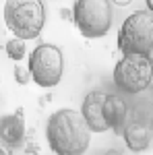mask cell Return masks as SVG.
<instances>
[{"label":"cell","instance_id":"6da1fadb","mask_svg":"<svg viewBox=\"0 0 153 155\" xmlns=\"http://www.w3.org/2000/svg\"><path fill=\"white\" fill-rule=\"evenodd\" d=\"M89 132L91 128L83 118L81 112L75 110H58L48 120V145L58 155H79L89 147Z\"/></svg>","mask_w":153,"mask_h":155},{"label":"cell","instance_id":"7a4b0ae2","mask_svg":"<svg viewBox=\"0 0 153 155\" xmlns=\"http://www.w3.org/2000/svg\"><path fill=\"white\" fill-rule=\"evenodd\" d=\"M4 23L21 39H33L46 23V8L42 0H6Z\"/></svg>","mask_w":153,"mask_h":155},{"label":"cell","instance_id":"3957f363","mask_svg":"<svg viewBox=\"0 0 153 155\" xmlns=\"http://www.w3.org/2000/svg\"><path fill=\"white\" fill-rule=\"evenodd\" d=\"M118 50L122 54H141L153 60V12L137 11L124 19L118 31Z\"/></svg>","mask_w":153,"mask_h":155},{"label":"cell","instance_id":"277c9868","mask_svg":"<svg viewBox=\"0 0 153 155\" xmlns=\"http://www.w3.org/2000/svg\"><path fill=\"white\" fill-rule=\"evenodd\" d=\"M112 17L110 0H77L72 6V21L87 39L106 35L112 27Z\"/></svg>","mask_w":153,"mask_h":155},{"label":"cell","instance_id":"5b68a950","mask_svg":"<svg viewBox=\"0 0 153 155\" xmlns=\"http://www.w3.org/2000/svg\"><path fill=\"white\" fill-rule=\"evenodd\" d=\"M153 81V60L141 54H124L114 68V83L120 91L137 95Z\"/></svg>","mask_w":153,"mask_h":155},{"label":"cell","instance_id":"8992f818","mask_svg":"<svg viewBox=\"0 0 153 155\" xmlns=\"http://www.w3.org/2000/svg\"><path fill=\"white\" fill-rule=\"evenodd\" d=\"M62 71H64V58H62L60 48L52 44H39L31 52L29 72H31V79L39 87H44V89L56 87L62 79Z\"/></svg>","mask_w":153,"mask_h":155},{"label":"cell","instance_id":"52a82bcc","mask_svg":"<svg viewBox=\"0 0 153 155\" xmlns=\"http://www.w3.org/2000/svg\"><path fill=\"white\" fill-rule=\"evenodd\" d=\"M108 93L104 91H89L85 99H83V106H81V114L87 126L91 128L93 132H106L110 130L106 118H104V99H106Z\"/></svg>","mask_w":153,"mask_h":155},{"label":"cell","instance_id":"ba28073f","mask_svg":"<svg viewBox=\"0 0 153 155\" xmlns=\"http://www.w3.org/2000/svg\"><path fill=\"white\" fill-rule=\"evenodd\" d=\"M122 137H124V143L130 151H145L151 145V139H153L151 124L141 118L128 120L124 130H122Z\"/></svg>","mask_w":153,"mask_h":155},{"label":"cell","instance_id":"9c48e42d","mask_svg":"<svg viewBox=\"0 0 153 155\" xmlns=\"http://www.w3.org/2000/svg\"><path fill=\"white\" fill-rule=\"evenodd\" d=\"M104 118H106L110 130H114L116 134H122L126 122H128V104L124 101V97L116 95H106L104 99Z\"/></svg>","mask_w":153,"mask_h":155},{"label":"cell","instance_id":"30bf717a","mask_svg":"<svg viewBox=\"0 0 153 155\" xmlns=\"http://www.w3.org/2000/svg\"><path fill=\"white\" fill-rule=\"evenodd\" d=\"M25 139V122L19 114H8L0 118V141L6 143L11 149L23 145Z\"/></svg>","mask_w":153,"mask_h":155},{"label":"cell","instance_id":"8fae6325","mask_svg":"<svg viewBox=\"0 0 153 155\" xmlns=\"http://www.w3.org/2000/svg\"><path fill=\"white\" fill-rule=\"evenodd\" d=\"M25 39H21V37H15V39H11V41H6V56L11 60H15V62H19V60L25 58Z\"/></svg>","mask_w":153,"mask_h":155},{"label":"cell","instance_id":"7c38bea8","mask_svg":"<svg viewBox=\"0 0 153 155\" xmlns=\"http://www.w3.org/2000/svg\"><path fill=\"white\" fill-rule=\"evenodd\" d=\"M15 77H17V81H19V83H27V74H25V71L19 66V64L15 66Z\"/></svg>","mask_w":153,"mask_h":155},{"label":"cell","instance_id":"4fadbf2b","mask_svg":"<svg viewBox=\"0 0 153 155\" xmlns=\"http://www.w3.org/2000/svg\"><path fill=\"white\" fill-rule=\"evenodd\" d=\"M11 151H12V149H11V147H8V145H6V143H2V141H0V153L8 155V153H11Z\"/></svg>","mask_w":153,"mask_h":155},{"label":"cell","instance_id":"5bb4252c","mask_svg":"<svg viewBox=\"0 0 153 155\" xmlns=\"http://www.w3.org/2000/svg\"><path fill=\"white\" fill-rule=\"evenodd\" d=\"M112 2H114V4H118V6H128L132 0H112Z\"/></svg>","mask_w":153,"mask_h":155},{"label":"cell","instance_id":"9a60e30c","mask_svg":"<svg viewBox=\"0 0 153 155\" xmlns=\"http://www.w3.org/2000/svg\"><path fill=\"white\" fill-rule=\"evenodd\" d=\"M145 2H147V8L153 12V0H145Z\"/></svg>","mask_w":153,"mask_h":155}]
</instances>
